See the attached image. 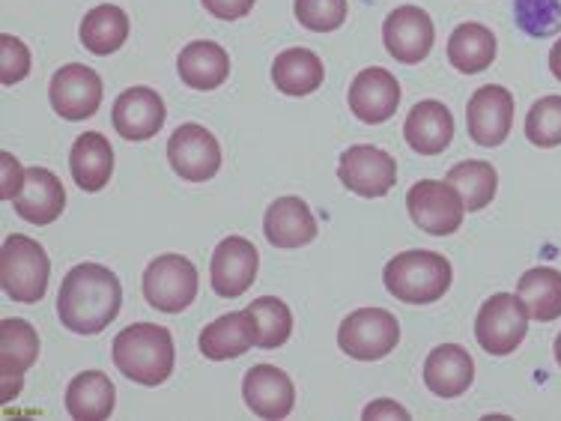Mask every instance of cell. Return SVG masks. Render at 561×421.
Segmentation results:
<instances>
[{
	"instance_id": "obj_7",
	"label": "cell",
	"mask_w": 561,
	"mask_h": 421,
	"mask_svg": "<svg viewBox=\"0 0 561 421\" xmlns=\"http://www.w3.org/2000/svg\"><path fill=\"white\" fill-rule=\"evenodd\" d=\"M144 299L150 308L180 314L197 299V270L183 254H162L144 272Z\"/></svg>"
},
{
	"instance_id": "obj_24",
	"label": "cell",
	"mask_w": 561,
	"mask_h": 421,
	"mask_svg": "<svg viewBox=\"0 0 561 421\" xmlns=\"http://www.w3.org/2000/svg\"><path fill=\"white\" fill-rule=\"evenodd\" d=\"M69 171L81 192H102L114 173V150L102 132H84L72 144L69 152Z\"/></svg>"
},
{
	"instance_id": "obj_41",
	"label": "cell",
	"mask_w": 561,
	"mask_h": 421,
	"mask_svg": "<svg viewBox=\"0 0 561 421\" xmlns=\"http://www.w3.org/2000/svg\"><path fill=\"white\" fill-rule=\"evenodd\" d=\"M552 350H556V362H559V367H561V332H559V338H556V346H552Z\"/></svg>"
},
{
	"instance_id": "obj_36",
	"label": "cell",
	"mask_w": 561,
	"mask_h": 421,
	"mask_svg": "<svg viewBox=\"0 0 561 421\" xmlns=\"http://www.w3.org/2000/svg\"><path fill=\"white\" fill-rule=\"evenodd\" d=\"M31 72V48L19 39V36H10L3 33L0 36V81L10 87L24 81Z\"/></svg>"
},
{
	"instance_id": "obj_30",
	"label": "cell",
	"mask_w": 561,
	"mask_h": 421,
	"mask_svg": "<svg viewBox=\"0 0 561 421\" xmlns=\"http://www.w3.org/2000/svg\"><path fill=\"white\" fill-rule=\"evenodd\" d=\"M129 39V15L114 7V3H102L96 10H90L81 22V43L87 52L99 57L114 55Z\"/></svg>"
},
{
	"instance_id": "obj_12",
	"label": "cell",
	"mask_w": 561,
	"mask_h": 421,
	"mask_svg": "<svg viewBox=\"0 0 561 421\" xmlns=\"http://www.w3.org/2000/svg\"><path fill=\"white\" fill-rule=\"evenodd\" d=\"M466 126L469 138L478 147H499L505 144L514 126V96L502 84H486L476 90V96L466 105Z\"/></svg>"
},
{
	"instance_id": "obj_29",
	"label": "cell",
	"mask_w": 561,
	"mask_h": 421,
	"mask_svg": "<svg viewBox=\"0 0 561 421\" xmlns=\"http://www.w3.org/2000/svg\"><path fill=\"white\" fill-rule=\"evenodd\" d=\"M517 296L526 305L531 320L552 323L561 317V272L552 266H535L523 272L517 284Z\"/></svg>"
},
{
	"instance_id": "obj_28",
	"label": "cell",
	"mask_w": 561,
	"mask_h": 421,
	"mask_svg": "<svg viewBox=\"0 0 561 421\" xmlns=\"http://www.w3.org/2000/svg\"><path fill=\"white\" fill-rule=\"evenodd\" d=\"M448 60L457 72L478 76L496 60V36L484 24H460V27H454L451 39H448Z\"/></svg>"
},
{
	"instance_id": "obj_1",
	"label": "cell",
	"mask_w": 561,
	"mask_h": 421,
	"mask_svg": "<svg viewBox=\"0 0 561 421\" xmlns=\"http://www.w3.org/2000/svg\"><path fill=\"white\" fill-rule=\"evenodd\" d=\"M123 287L108 266L78 263L66 272L57 296V317L76 335H99L117 320Z\"/></svg>"
},
{
	"instance_id": "obj_32",
	"label": "cell",
	"mask_w": 561,
	"mask_h": 421,
	"mask_svg": "<svg viewBox=\"0 0 561 421\" xmlns=\"http://www.w3.org/2000/svg\"><path fill=\"white\" fill-rule=\"evenodd\" d=\"M254 320H257V346L275 350L284 346L293 335V311L287 303H280L275 296H260L249 305Z\"/></svg>"
},
{
	"instance_id": "obj_2",
	"label": "cell",
	"mask_w": 561,
	"mask_h": 421,
	"mask_svg": "<svg viewBox=\"0 0 561 421\" xmlns=\"http://www.w3.org/2000/svg\"><path fill=\"white\" fill-rule=\"evenodd\" d=\"M173 338L164 326L131 323L114 338V365L138 386H162L173 374Z\"/></svg>"
},
{
	"instance_id": "obj_34",
	"label": "cell",
	"mask_w": 561,
	"mask_h": 421,
	"mask_svg": "<svg viewBox=\"0 0 561 421\" xmlns=\"http://www.w3.org/2000/svg\"><path fill=\"white\" fill-rule=\"evenodd\" d=\"M526 138L535 147H559L561 144V96H543L529 109L526 117Z\"/></svg>"
},
{
	"instance_id": "obj_31",
	"label": "cell",
	"mask_w": 561,
	"mask_h": 421,
	"mask_svg": "<svg viewBox=\"0 0 561 421\" xmlns=\"http://www.w3.org/2000/svg\"><path fill=\"white\" fill-rule=\"evenodd\" d=\"M445 183H451L460 192L466 213H478L496 197L499 173L493 164L481 162V159H469V162L454 164L448 177H445Z\"/></svg>"
},
{
	"instance_id": "obj_4",
	"label": "cell",
	"mask_w": 561,
	"mask_h": 421,
	"mask_svg": "<svg viewBox=\"0 0 561 421\" xmlns=\"http://www.w3.org/2000/svg\"><path fill=\"white\" fill-rule=\"evenodd\" d=\"M51 263L36 239L10 234L0 246V287L12 303H39L48 287Z\"/></svg>"
},
{
	"instance_id": "obj_14",
	"label": "cell",
	"mask_w": 561,
	"mask_h": 421,
	"mask_svg": "<svg viewBox=\"0 0 561 421\" xmlns=\"http://www.w3.org/2000/svg\"><path fill=\"white\" fill-rule=\"evenodd\" d=\"M382 39L398 64L415 66L431 55L433 43H436V27L421 7H398L394 12H389V19L382 24Z\"/></svg>"
},
{
	"instance_id": "obj_37",
	"label": "cell",
	"mask_w": 561,
	"mask_h": 421,
	"mask_svg": "<svg viewBox=\"0 0 561 421\" xmlns=\"http://www.w3.org/2000/svg\"><path fill=\"white\" fill-rule=\"evenodd\" d=\"M0 164H3V168H0V173H3V177H0V197H3V201H15L19 192L24 189V177H27V171H24L22 164H19V159L10 156V152L0 156Z\"/></svg>"
},
{
	"instance_id": "obj_15",
	"label": "cell",
	"mask_w": 561,
	"mask_h": 421,
	"mask_svg": "<svg viewBox=\"0 0 561 421\" xmlns=\"http://www.w3.org/2000/svg\"><path fill=\"white\" fill-rule=\"evenodd\" d=\"M260 254L251 239L227 237L221 239L213 251V263H209V281L213 291L225 299H237L249 291L254 278H257Z\"/></svg>"
},
{
	"instance_id": "obj_33",
	"label": "cell",
	"mask_w": 561,
	"mask_h": 421,
	"mask_svg": "<svg viewBox=\"0 0 561 421\" xmlns=\"http://www.w3.org/2000/svg\"><path fill=\"white\" fill-rule=\"evenodd\" d=\"M514 22L535 39L556 36L561 31V0H514Z\"/></svg>"
},
{
	"instance_id": "obj_21",
	"label": "cell",
	"mask_w": 561,
	"mask_h": 421,
	"mask_svg": "<svg viewBox=\"0 0 561 421\" xmlns=\"http://www.w3.org/2000/svg\"><path fill=\"white\" fill-rule=\"evenodd\" d=\"M12 206L31 225H51L66 209V189L48 168H27L24 189Z\"/></svg>"
},
{
	"instance_id": "obj_25",
	"label": "cell",
	"mask_w": 561,
	"mask_h": 421,
	"mask_svg": "<svg viewBox=\"0 0 561 421\" xmlns=\"http://www.w3.org/2000/svg\"><path fill=\"white\" fill-rule=\"evenodd\" d=\"M176 72L192 90H216L230 76V57L218 43L197 39V43H188L180 52Z\"/></svg>"
},
{
	"instance_id": "obj_8",
	"label": "cell",
	"mask_w": 561,
	"mask_h": 421,
	"mask_svg": "<svg viewBox=\"0 0 561 421\" xmlns=\"http://www.w3.org/2000/svg\"><path fill=\"white\" fill-rule=\"evenodd\" d=\"M407 209L412 221L431 237H451L460 230L466 216L460 192L443 180H419L407 195Z\"/></svg>"
},
{
	"instance_id": "obj_40",
	"label": "cell",
	"mask_w": 561,
	"mask_h": 421,
	"mask_svg": "<svg viewBox=\"0 0 561 421\" xmlns=\"http://www.w3.org/2000/svg\"><path fill=\"white\" fill-rule=\"evenodd\" d=\"M550 72L561 81V39L556 43V48L550 52Z\"/></svg>"
},
{
	"instance_id": "obj_19",
	"label": "cell",
	"mask_w": 561,
	"mask_h": 421,
	"mask_svg": "<svg viewBox=\"0 0 561 421\" xmlns=\"http://www.w3.org/2000/svg\"><path fill=\"white\" fill-rule=\"evenodd\" d=\"M197 346L209 362H227V359H239L242 353H249L251 346H257V320H254L251 308L213 320L201 332Z\"/></svg>"
},
{
	"instance_id": "obj_39",
	"label": "cell",
	"mask_w": 561,
	"mask_h": 421,
	"mask_svg": "<svg viewBox=\"0 0 561 421\" xmlns=\"http://www.w3.org/2000/svg\"><path fill=\"white\" fill-rule=\"evenodd\" d=\"M367 421H379V419H400V421H410V412L400 407L398 400H374L365 412H362Z\"/></svg>"
},
{
	"instance_id": "obj_23",
	"label": "cell",
	"mask_w": 561,
	"mask_h": 421,
	"mask_svg": "<svg viewBox=\"0 0 561 421\" xmlns=\"http://www.w3.org/2000/svg\"><path fill=\"white\" fill-rule=\"evenodd\" d=\"M403 138L421 156H439L454 140V117L436 99H424L403 123Z\"/></svg>"
},
{
	"instance_id": "obj_10",
	"label": "cell",
	"mask_w": 561,
	"mask_h": 421,
	"mask_svg": "<svg viewBox=\"0 0 561 421\" xmlns=\"http://www.w3.org/2000/svg\"><path fill=\"white\" fill-rule=\"evenodd\" d=\"M168 159L171 168L188 183H206L221 168V147L216 135L197 123H185L168 140Z\"/></svg>"
},
{
	"instance_id": "obj_17",
	"label": "cell",
	"mask_w": 561,
	"mask_h": 421,
	"mask_svg": "<svg viewBox=\"0 0 561 421\" xmlns=\"http://www.w3.org/2000/svg\"><path fill=\"white\" fill-rule=\"evenodd\" d=\"M164 102L150 87H129L123 90L111 111V123L119 138L126 140H150L164 126Z\"/></svg>"
},
{
	"instance_id": "obj_35",
	"label": "cell",
	"mask_w": 561,
	"mask_h": 421,
	"mask_svg": "<svg viewBox=\"0 0 561 421\" xmlns=\"http://www.w3.org/2000/svg\"><path fill=\"white\" fill-rule=\"evenodd\" d=\"M293 12L308 31L332 33L346 22V0H296Z\"/></svg>"
},
{
	"instance_id": "obj_26",
	"label": "cell",
	"mask_w": 561,
	"mask_h": 421,
	"mask_svg": "<svg viewBox=\"0 0 561 421\" xmlns=\"http://www.w3.org/2000/svg\"><path fill=\"white\" fill-rule=\"evenodd\" d=\"M117 389L108 374L84 371L66 389V410L76 421H105L114 412Z\"/></svg>"
},
{
	"instance_id": "obj_16",
	"label": "cell",
	"mask_w": 561,
	"mask_h": 421,
	"mask_svg": "<svg viewBox=\"0 0 561 421\" xmlns=\"http://www.w3.org/2000/svg\"><path fill=\"white\" fill-rule=\"evenodd\" d=\"M346 102H350V111L362 123H367V126L386 123V120L394 117V111L400 105L398 78L391 76L389 69H382V66L362 69L353 78L350 90H346Z\"/></svg>"
},
{
	"instance_id": "obj_5",
	"label": "cell",
	"mask_w": 561,
	"mask_h": 421,
	"mask_svg": "<svg viewBox=\"0 0 561 421\" xmlns=\"http://www.w3.org/2000/svg\"><path fill=\"white\" fill-rule=\"evenodd\" d=\"M529 311L514 293L490 296L476 320V338L490 356H511L529 332Z\"/></svg>"
},
{
	"instance_id": "obj_6",
	"label": "cell",
	"mask_w": 561,
	"mask_h": 421,
	"mask_svg": "<svg viewBox=\"0 0 561 421\" xmlns=\"http://www.w3.org/2000/svg\"><path fill=\"white\" fill-rule=\"evenodd\" d=\"M398 317L386 308H358V311L346 314V320L337 329V346L358 362L386 359L398 346Z\"/></svg>"
},
{
	"instance_id": "obj_27",
	"label": "cell",
	"mask_w": 561,
	"mask_h": 421,
	"mask_svg": "<svg viewBox=\"0 0 561 421\" xmlns=\"http://www.w3.org/2000/svg\"><path fill=\"white\" fill-rule=\"evenodd\" d=\"M325 66L308 48H287L272 64V81L284 96H311L323 87Z\"/></svg>"
},
{
	"instance_id": "obj_3",
	"label": "cell",
	"mask_w": 561,
	"mask_h": 421,
	"mask_svg": "<svg viewBox=\"0 0 561 421\" xmlns=\"http://www.w3.org/2000/svg\"><path fill=\"white\" fill-rule=\"evenodd\" d=\"M451 263L439 251H400L386 263V291L407 305H431L443 299L451 287Z\"/></svg>"
},
{
	"instance_id": "obj_20",
	"label": "cell",
	"mask_w": 561,
	"mask_h": 421,
	"mask_svg": "<svg viewBox=\"0 0 561 421\" xmlns=\"http://www.w3.org/2000/svg\"><path fill=\"white\" fill-rule=\"evenodd\" d=\"M263 234L275 249H302L317 239V218L302 197H278L266 209Z\"/></svg>"
},
{
	"instance_id": "obj_18",
	"label": "cell",
	"mask_w": 561,
	"mask_h": 421,
	"mask_svg": "<svg viewBox=\"0 0 561 421\" xmlns=\"http://www.w3.org/2000/svg\"><path fill=\"white\" fill-rule=\"evenodd\" d=\"M242 398L260 419H287L296 407V386L280 367L254 365L242 383Z\"/></svg>"
},
{
	"instance_id": "obj_9",
	"label": "cell",
	"mask_w": 561,
	"mask_h": 421,
	"mask_svg": "<svg viewBox=\"0 0 561 421\" xmlns=\"http://www.w3.org/2000/svg\"><path fill=\"white\" fill-rule=\"evenodd\" d=\"M341 183L346 192L358 197H382L389 195L398 183V162L379 147L370 144H356L341 152V168H337Z\"/></svg>"
},
{
	"instance_id": "obj_38",
	"label": "cell",
	"mask_w": 561,
	"mask_h": 421,
	"mask_svg": "<svg viewBox=\"0 0 561 421\" xmlns=\"http://www.w3.org/2000/svg\"><path fill=\"white\" fill-rule=\"evenodd\" d=\"M201 3H204V10L209 15H216L221 22H237V19H245L254 10L257 0H201Z\"/></svg>"
},
{
	"instance_id": "obj_22",
	"label": "cell",
	"mask_w": 561,
	"mask_h": 421,
	"mask_svg": "<svg viewBox=\"0 0 561 421\" xmlns=\"http://www.w3.org/2000/svg\"><path fill=\"white\" fill-rule=\"evenodd\" d=\"M472 379H476V362L460 344L436 346L424 362V383L439 398H460L463 391H469Z\"/></svg>"
},
{
	"instance_id": "obj_13",
	"label": "cell",
	"mask_w": 561,
	"mask_h": 421,
	"mask_svg": "<svg viewBox=\"0 0 561 421\" xmlns=\"http://www.w3.org/2000/svg\"><path fill=\"white\" fill-rule=\"evenodd\" d=\"M39 359V335L22 317H7L0 323V400L10 403L22 391L24 371H31Z\"/></svg>"
},
{
	"instance_id": "obj_11",
	"label": "cell",
	"mask_w": 561,
	"mask_h": 421,
	"mask_svg": "<svg viewBox=\"0 0 561 421\" xmlns=\"http://www.w3.org/2000/svg\"><path fill=\"white\" fill-rule=\"evenodd\" d=\"M48 99L60 120H90L102 105V78L84 64L60 66L48 84Z\"/></svg>"
}]
</instances>
